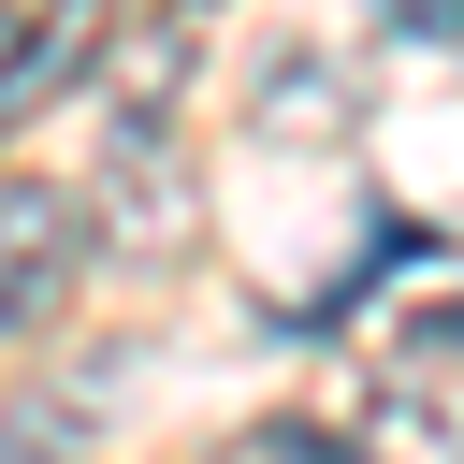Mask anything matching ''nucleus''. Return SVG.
<instances>
[{
    "instance_id": "f257e3e1",
    "label": "nucleus",
    "mask_w": 464,
    "mask_h": 464,
    "mask_svg": "<svg viewBox=\"0 0 464 464\" xmlns=\"http://www.w3.org/2000/svg\"><path fill=\"white\" fill-rule=\"evenodd\" d=\"M72 261H87L72 203H58V188H14V203H0V348H14L58 290H72Z\"/></svg>"
},
{
    "instance_id": "20e7f679",
    "label": "nucleus",
    "mask_w": 464,
    "mask_h": 464,
    "mask_svg": "<svg viewBox=\"0 0 464 464\" xmlns=\"http://www.w3.org/2000/svg\"><path fill=\"white\" fill-rule=\"evenodd\" d=\"M406 348H420V362H450V377H464V304H435V319H420V334H406Z\"/></svg>"
},
{
    "instance_id": "7ed1b4c3",
    "label": "nucleus",
    "mask_w": 464,
    "mask_h": 464,
    "mask_svg": "<svg viewBox=\"0 0 464 464\" xmlns=\"http://www.w3.org/2000/svg\"><path fill=\"white\" fill-rule=\"evenodd\" d=\"M377 29H406L420 58H464V0H377Z\"/></svg>"
},
{
    "instance_id": "f03ea898",
    "label": "nucleus",
    "mask_w": 464,
    "mask_h": 464,
    "mask_svg": "<svg viewBox=\"0 0 464 464\" xmlns=\"http://www.w3.org/2000/svg\"><path fill=\"white\" fill-rule=\"evenodd\" d=\"M246 464H348V435H334V420H261Z\"/></svg>"
},
{
    "instance_id": "39448f33",
    "label": "nucleus",
    "mask_w": 464,
    "mask_h": 464,
    "mask_svg": "<svg viewBox=\"0 0 464 464\" xmlns=\"http://www.w3.org/2000/svg\"><path fill=\"white\" fill-rule=\"evenodd\" d=\"M14 29H29V14H0V58H14Z\"/></svg>"
}]
</instances>
